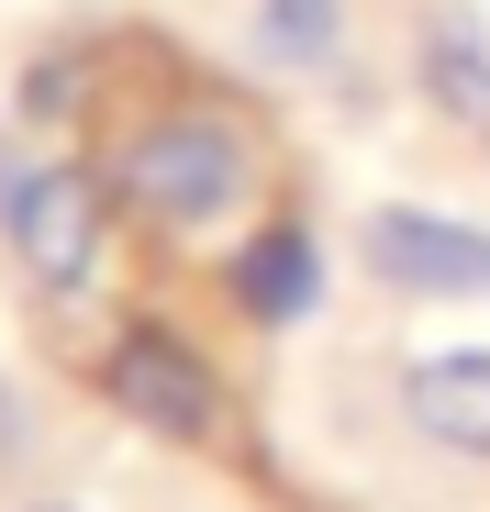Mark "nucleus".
<instances>
[{"mask_svg": "<svg viewBox=\"0 0 490 512\" xmlns=\"http://www.w3.org/2000/svg\"><path fill=\"white\" fill-rule=\"evenodd\" d=\"M257 134L223 101H156L123 145H112V201L156 234V245H201L257 201Z\"/></svg>", "mask_w": 490, "mask_h": 512, "instance_id": "nucleus-1", "label": "nucleus"}, {"mask_svg": "<svg viewBox=\"0 0 490 512\" xmlns=\"http://www.w3.org/2000/svg\"><path fill=\"white\" fill-rule=\"evenodd\" d=\"M0 245H12V268L34 279V301H78L101 279V256H112V179L90 156H45L34 190L0 212Z\"/></svg>", "mask_w": 490, "mask_h": 512, "instance_id": "nucleus-2", "label": "nucleus"}, {"mask_svg": "<svg viewBox=\"0 0 490 512\" xmlns=\"http://www.w3.org/2000/svg\"><path fill=\"white\" fill-rule=\"evenodd\" d=\"M101 401L134 423V435H156V446H223V423H234L212 357L190 346V334H168V323H123L101 346Z\"/></svg>", "mask_w": 490, "mask_h": 512, "instance_id": "nucleus-3", "label": "nucleus"}, {"mask_svg": "<svg viewBox=\"0 0 490 512\" xmlns=\"http://www.w3.org/2000/svg\"><path fill=\"white\" fill-rule=\"evenodd\" d=\"M357 256H368V279L401 290V301H490V223H468V212L368 201L357 212Z\"/></svg>", "mask_w": 490, "mask_h": 512, "instance_id": "nucleus-4", "label": "nucleus"}, {"mask_svg": "<svg viewBox=\"0 0 490 512\" xmlns=\"http://www.w3.org/2000/svg\"><path fill=\"white\" fill-rule=\"evenodd\" d=\"M401 423L435 446V457H468L490 468V346H435L401 368Z\"/></svg>", "mask_w": 490, "mask_h": 512, "instance_id": "nucleus-5", "label": "nucleus"}, {"mask_svg": "<svg viewBox=\"0 0 490 512\" xmlns=\"http://www.w3.org/2000/svg\"><path fill=\"white\" fill-rule=\"evenodd\" d=\"M223 290H234L245 323H312V312H323V234H312L301 212L257 223V234L223 256Z\"/></svg>", "mask_w": 490, "mask_h": 512, "instance_id": "nucleus-6", "label": "nucleus"}, {"mask_svg": "<svg viewBox=\"0 0 490 512\" xmlns=\"http://www.w3.org/2000/svg\"><path fill=\"white\" fill-rule=\"evenodd\" d=\"M413 78H424V101H435L446 123L490 134V12H479V0H424Z\"/></svg>", "mask_w": 490, "mask_h": 512, "instance_id": "nucleus-7", "label": "nucleus"}, {"mask_svg": "<svg viewBox=\"0 0 490 512\" xmlns=\"http://www.w3.org/2000/svg\"><path fill=\"white\" fill-rule=\"evenodd\" d=\"M245 56L268 78H335L346 67V0H257L245 12Z\"/></svg>", "mask_w": 490, "mask_h": 512, "instance_id": "nucleus-8", "label": "nucleus"}, {"mask_svg": "<svg viewBox=\"0 0 490 512\" xmlns=\"http://www.w3.org/2000/svg\"><path fill=\"white\" fill-rule=\"evenodd\" d=\"M78 101H90V56H78V45H45V56L23 67V90H12V123L45 134V123H67Z\"/></svg>", "mask_w": 490, "mask_h": 512, "instance_id": "nucleus-9", "label": "nucleus"}, {"mask_svg": "<svg viewBox=\"0 0 490 512\" xmlns=\"http://www.w3.org/2000/svg\"><path fill=\"white\" fill-rule=\"evenodd\" d=\"M34 167H45V156H34V134H23V123H0V212L34 190Z\"/></svg>", "mask_w": 490, "mask_h": 512, "instance_id": "nucleus-10", "label": "nucleus"}, {"mask_svg": "<svg viewBox=\"0 0 490 512\" xmlns=\"http://www.w3.org/2000/svg\"><path fill=\"white\" fill-rule=\"evenodd\" d=\"M23 512H78V501H23Z\"/></svg>", "mask_w": 490, "mask_h": 512, "instance_id": "nucleus-11", "label": "nucleus"}]
</instances>
